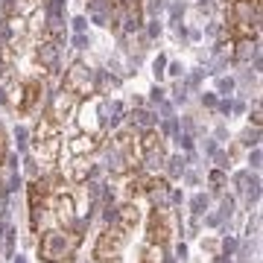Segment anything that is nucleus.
<instances>
[{
  "instance_id": "1",
  "label": "nucleus",
  "mask_w": 263,
  "mask_h": 263,
  "mask_svg": "<svg viewBox=\"0 0 263 263\" xmlns=\"http://www.w3.org/2000/svg\"><path fill=\"white\" fill-rule=\"evenodd\" d=\"M79 246H82V231L79 228H53L38 243V260L41 263L70 260Z\"/></svg>"
},
{
  "instance_id": "2",
  "label": "nucleus",
  "mask_w": 263,
  "mask_h": 263,
  "mask_svg": "<svg viewBox=\"0 0 263 263\" xmlns=\"http://www.w3.org/2000/svg\"><path fill=\"white\" fill-rule=\"evenodd\" d=\"M59 138H62V123H59L53 114H44V117L35 123V149L41 152V158L56 161L59 146H62Z\"/></svg>"
},
{
  "instance_id": "3",
  "label": "nucleus",
  "mask_w": 263,
  "mask_h": 263,
  "mask_svg": "<svg viewBox=\"0 0 263 263\" xmlns=\"http://www.w3.org/2000/svg\"><path fill=\"white\" fill-rule=\"evenodd\" d=\"M126 231H120V228L114 226V222H108V228H105L103 234H100V240H97L94 246V257L97 263H111V260H120V252L123 246H126Z\"/></svg>"
},
{
  "instance_id": "4",
  "label": "nucleus",
  "mask_w": 263,
  "mask_h": 263,
  "mask_svg": "<svg viewBox=\"0 0 263 263\" xmlns=\"http://www.w3.org/2000/svg\"><path fill=\"white\" fill-rule=\"evenodd\" d=\"M62 91L70 94V97H79V100L91 97L94 94V76H91V70H88L82 62H76V65L65 73V79H62Z\"/></svg>"
},
{
  "instance_id": "5",
  "label": "nucleus",
  "mask_w": 263,
  "mask_h": 263,
  "mask_svg": "<svg viewBox=\"0 0 263 263\" xmlns=\"http://www.w3.org/2000/svg\"><path fill=\"white\" fill-rule=\"evenodd\" d=\"M47 181L35 179L32 184L27 187V196H29V222H32V231L38 228L41 222V214H44V205H47Z\"/></svg>"
},
{
  "instance_id": "6",
  "label": "nucleus",
  "mask_w": 263,
  "mask_h": 263,
  "mask_svg": "<svg viewBox=\"0 0 263 263\" xmlns=\"http://www.w3.org/2000/svg\"><path fill=\"white\" fill-rule=\"evenodd\" d=\"M146 240L152 246H167V240H170V222H167V216H164L161 208L152 211L149 222H146Z\"/></svg>"
},
{
  "instance_id": "7",
  "label": "nucleus",
  "mask_w": 263,
  "mask_h": 263,
  "mask_svg": "<svg viewBox=\"0 0 263 263\" xmlns=\"http://www.w3.org/2000/svg\"><path fill=\"white\" fill-rule=\"evenodd\" d=\"M41 100V82L38 79H29V82L18 85V97H15V108H18L21 114L32 111V105Z\"/></svg>"
},
{
  "instance_id": "8",
  "label": "nucleus",
  "mask_w": 263,
  "mask_h": 263,
  "mask_svg": "<svg viewBox=\"0 0 263 263\" xmlns=\"http://www.w3.org/2000/svg\"><path fill=\"white\" fill-rule=\"evenodd\" d=\"M141 155L149 161L152 167H158L161 158H164V143H161V135L155 129L143 132V141H141Z\"/></svg>"
},
{
  "instance_id": "9",
  "label": "nucleus",
  "mask_w": 263,
  "mask_h": 263,
  "mask_svg": "<svg viewBox=\"0 0 263 263\" xmlns=\"http://www.w3.org/2000/svg\"><path fill=\"white\" fill-rule=\"evenodd\" d=\"M114 226L120 228V231H135V226L141 222V211H138V205H120V208H114V219H111Z\"/></svg>"
},
{
  "instance_id": "10",
  "label": "nucleus",
  "mask_w": 263,
  "mask_h": 263,
  "mask_svg": "<svg viewBox=\"0 0 263 263\" xmlns=\"http://www.w3.org/2000/svg\"><path fill=\"white\" fill-rule=\"evenodd\" d=\"M97 149H100V135H94V132H82L70 141V152L76 158H85V155H91Z\"/></svg>"
},
{
  "instance_id": "11",
  "label": "nucleus",
  "mask_w": 263,
  "mask_h": 263,
  "mask_svg": "<svg viewBox=\"0 0 263 263\" xmlns=\"http://www.w3.org/2000/svg\"><path fill=\"white\" fill-rule=\"evenodd\" d=\"M38 65L41 67H56L59 62V41H53V38H44L41 44H38Z\"/></svg>"
},
{
  "instance_id": "12",
  "label": "nucleus",
  "mask_w": 263,
  "mask_h": 263,
  "mask_svg": "<svg viewBox=\"0 0 263 263\" xmlns=\"http://www.w3.org/2000/svg\"><path fill=\"white\" fill-rule=\"evenodd\" d=\"M53 211L59 214L62 222H73L76 219V205H73V196H67V193H59L53 199Z\"/></svg>"
},
{
  "instance_id": "13",
  "label": "nucleus",
  "mask_w": 263,
  "mask_h": 263,
  "mask_svg": "<svg viewBox=\"0 0 263 263\" xmlns=\"http://www.w3.org/2000/svg\"><path fill=\"white\" fill-rule=\"evenodd\" d=\"M91 176H94V167H91L85 158H76L73 164H70V181H76V184H85Z\"/></svg>"
},
{
  "instance_id": "14",
  "label": "nucleus",
  "mask_w": 263,
  "mask_h": 263,
  "mask_svg": "<svg viewBox=\"0 0 263 263\" xmlns=\"http://www.w3.org/2000/svg\"><path fill=\"white\" fill-rule=\"evenodd\" d=\"M146 193L152 196V202H155L158 208H164V205H167V196H170V184L164 179H152V184H149Z\"/></svg>"
},
{
  "instance_id": "15",
  "label": "nucleus",
  "mask_w": 263,
  "mask_h": 263,
  "mask_svg": "<svg viewBox=\"0 0 263 263\" xmlns=\"http://www.w3.org/2000/svg\"><path fill=\"white\" fill-rule=\"evenodd\" d=\"M9 12L18 18H29L38 12V0H9Z\"/></svg>"
},
{
  "instance_id": "16",
  "label": "nucleus",
  "mask_w": 263,
  "mask_h": 263,
  "mask_svg": "<svg viewBox=\"0 0 263 263\" xmlns=\"http://www.w3.org/2000/svg\"><path fill=\"white\" fill-rule=\"evenodd\" d=\"M149 184H152L149 176H141V173H138V176H132V179H129V184H126V193H129V196L146 193V190H149Z\"/></svg>"
},
{
  "instance_id": "17",
  "label": "nucleus",
  "mask_w": 263,
  "mask_h": 263,
  "mask_svg": "<svg viewBox=\"0 0 263 263\" xmlns=\"http://www.w3.org/2000/svg\"><path fill=\"white\" fill-rule=\"evenodd\" d=\"M252 53H254V41L252 38H240V44H237V50H234V59L243 62V59H249Z\"/></svg>"
},
{
  "instance_id": "18",
  "label": "nucleus",
  "mask_w": 263,
  "mask_h": 263,
  "mask_svg": "<svg viewBox=\"0 0 263 263\" xmlns=\"http://www.w3.org/2000/svg\"><path fill=\"white\" fill-rule=\"evenodd\" d=\"M222 184H226L222 170H214V173H211V187H214V193H222Z\"/></svg>"
},
{
  "instance_id": "19",
  "label": "nucleus",
  "mask_w": 263,
  "mask_h": 263,
  "mask_svg": "<svg viewBox=\"0 0 263 263\" xmlns=\"http://www.w3.org/2000/svg\"><path fill=\"white\" fill-rule=\"evenodd\" d=\"M190 208H193V214H205L208 211V196H202V193H199V196H193V202H190Z\"/></svg>"
},
{
  "instance_id": "20",
  "label": "nucleus",
  "mask_w": 263,
  "mask_h": 263,
  "mask_svg": "<svg viewBox=\"0 0 263 263\" xmlns=\"http://www.w3.org/2000/svg\"><path fill=\"white\" fill-rule=\"evenodd\" d=\"M132 123H141V126L152 129V114L149 111H135V114H132Z\"/></svg>"
},
{
  "instance_id": "21",
  "label": "nucleus",
  "mask_w": 263,
  "mask_h": 263,
  "mask_svg": "<svg viewBox=\"0 0 263 263\" xmlns=\"http://www.w3.org/2000/svg\"><path fill=\"white\" fill-rule=\"evenodd\" d=\"M3 234H6V254L15 257V228H3Z\"/></svg>"
},
{
  "instance_id": "22",
  "label": "nucleus",
  "mask_w": 263,
  "mask_h": 263,
  "mask_svg": "<svg viewBox=\"0 0 263 263\" xmlns=\"http://www.w3.org/2000/svg\"><path fill=\"white\" fill-rule=\"evenodd\" d=\"M184 173V158H170V176H181Z\"/></svg>"
},
{
  "instance_id": "23",
  "label": "nucleus",
  "mask_w": 263,
  "mask_h": 263,
  "mask_svg": "<svg viewBox=\"0 0 263 263\" xmlns=\"http://www.w3.org/2000/svg\"><path fill=\"white\" fill-rule=\"evenodd\" d=\"M222 249H226V257H231V254L237 252V240H234V237H228L226 243H222Z\"/></svg>"
},
{
  "instance_id": "24",
  "label": "nucleus",
  "mask_w": 263,
  "mask_h": 263,
  "mask_svg": "<svg viewBox=\"0 0 263 263\" xmlns=\"http://www.w3.org/2000/svg\"><path fill=\"white\" fill-rule=\"evenodd\" d=\"M15 138H18V149H27V132L21 129V126L15 129Z\"/></svg>"
},
{
  "instance_id": "25",
  "label": "nucleus",
  "mask_w": 263,
  "mask_h": 263,
  "mask_svg": "<svg viewBox=\"0 0 263 263\" xmlns=\"http://www.w3.org/2000/svg\"><path fill=\"white\" fill-rule=\"evenodd\" d=\"M234 214V199H226V202H222V214L219 216H231Z\"/></svg>"
},
{
  "instance_id": "26",
  "label": "nucleus",
  "mask_w": 263,
  "mask_h": 263,
  "mask_svg": "<svg viewBox=\"0 0 263 263\" xmlns=\"http://www.w3.org/2000/svg\"><path fill=\"white\" fill-rule=\"evenodd\" d=\"M6 161V135H3V129H0V164Z\"/></svg>"
},
{
  "instance_id": "27",
  "label": "nucleus",
  "mask_w": 263,
  "mask_h": 263,
  "mask_svg": "<svg viewBox=\"0 0 263 263\" xmlns=\"http://www.w3.org/2000/svg\"><path fill=\"white\" fill-rule=\"evenodd\" d=\"M24 164H27V173H29V176H35V173H38V170H35V161H24Z\"/></svg>"
},
{
  "instance_id": "28",
  "label": "nucleus",
  "mask_w": 263,
  "mask_h": 263,
  "mask_svg": "<svg viewBox=\"0 0 263 263\" xmlns=\"http://www.w3.org/2000/svg\"><path fill=\"white\" fill-rule=\"evenodd\" d=\"M252 167H254V170L260 167V152H257V149L252 152Z\"/></svg>"
},
{
  "instance_id": "29",
  "label": "nucleus",
  "mask_w": 263,
  "mask_h": 263,
  "mask_svg": "<svg viewBox=\"0 0 263 263\" xmlns=\"http://www.w3.org/2000/svg\"><path fill=\"white\" fill-rule=\"evenodd\" d=\"M219 222H222V216H219V214H214V216H208V226H219Z\"/></svg>"
},
{
  "instance_id": "30",
  "label": "nucleus",
  "mask_w": 263,
  "mask_h": 263,
  "mask_svg": "<svg viewBox=\"0 0 263 263\" xmlns=\"http://www.w3.org/2000/svg\"><path fill=\"white\" fill-rule=\"evenodd\" d=\"M73 44H76V47H85V44H88V38H85V35H76Z\"/></svg>"
},
{
  "instance_id": "31",
  "label": "nucleus",
  "mask_w": 263,
  "mask_h": 263,
  "mask_svg": "<svg viewBox=\"0 0 263 263\" xmlns=\"http://www.w3.org/2000/svg\"><path fill=\"white\" fill-rule=\"evenodd\" d=\"M216 164H219V170H226L228 167V158H226V155H216Z\"/></svg>"
},
{
  "instance_id": "32",
  "label": "nucleus",
  "mask_w": 263,
  "mask_h": 263,
  "mask_svg": "<svg viewBox=\"0 0 263 263\" xmlns=\"http://www.w3.org/2000/svg\"><path fill=\"white\" fill-rule=\"evenodd\" d=\"M15 263H27V257H21V254H18V257H15Z\"/></svg>"
},
{
  "instance_id": "33",
  "label": "nucleus",
  "mask_w": 263,
  "mask_h": 263,
  "mask_svg": "<svg viewBox=\"0 0 263 263\" xmlns=\"http://www.w3.org/2000/svg\"><path fill=\"white\" fill-rule=\"evenodd\" d=\"M214 263H228V260H226V257H219V260H214Z\"/></svg>"
}]
</instances>
